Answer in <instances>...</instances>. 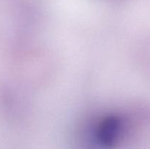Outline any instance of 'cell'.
Here are the masks:
<instances>
[{"mask_svg":"<svg viewBox=\"0 0 150 149\" xmlns=\"http://www.w3.org/2000/svg\"><path fill=\"white\" fill-rule=\"evenodd\" d=\"M125 131V121L117 115H109L101 118L95 129V140L98 145L111 148L120 142Z\"/></svg>","mask_w":150,"mask_h":149,"instance_id":"obj_1","label":"cell"}]
</instances>
